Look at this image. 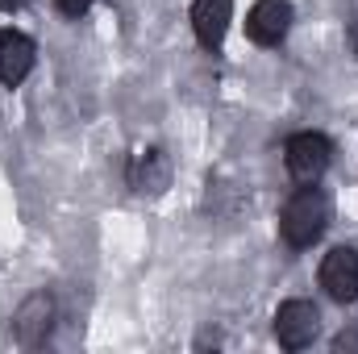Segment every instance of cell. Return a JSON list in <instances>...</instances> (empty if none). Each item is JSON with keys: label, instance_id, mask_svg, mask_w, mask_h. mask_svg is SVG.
Here are the masks:
<instances>
[{"label": "cell", "instance_id": "obj_1", "mask_svg": "<svg viewBox=\"0 0 358 354\" xmlns=\"http://www.w3.org/2000/svg\"><path fill=\"white\" fill-rule=\"evenodd\" d=\"M329 225V196L317 187V183H304L287 204H283V217H279V234L292 250H308Z\"/></svg>", "mask_w": 358, "mask_h": 354}, {"label": "cell", "instance_id": "obj_2", "mask_svg": "<svg viewBox=\"0 0 358 354\" xmlns=\"http://www.w3.org/2000/svg\"><path fill=\"white\" fill-rule=\"evenodd\" d=\"M329 159H334V142L325 134H313V129L292 134L287 146H283V163H287L296 183H317L329 171Z\"/></svg>", "mask_w": 358, "mask_h": 354}, {"label": "cell", "instance_id": "obj_3", "mask_svg": "<svg viewBox=\"0 0 358 354\" xmlns=\"http://www.w3.org/2000/svg\"><path fill=\"white\" fill-rule=\"evenodd\" d=\"M317 330H321V313H317L313 300H283V304H279V313H275V342H279L283 351H304V346H313Z\"/></svg>", "mask_w": 358, "mask_h": 354}, {"label": "cell", "instance_id": "obj_4", "mask_svg": "<svg viewBox=\"0 0 358 354\" xmlns=\"http://www.w3.org/2000/svg\"><path fill=\"white\" fill-rule=\"evenodd\" d=\"M50 330H55V300H50V292L25 296V300L17 304V313H13V334H17V342H21L25 351H38V346H46Z\"/></svg>", "mask_w": 358, "mask_h": 354}, {"label": "cell", "instance_id": "obj_5", "mask_svg": "<svg viewBox=\"0 0 358 354\" xmlns=\"http://www.w3.org/2000/svg\"><path fill=\"white\" fill-rule=\"evenodd\" d=\"M321 288L338 300V304H355L358 300V250L355 246H334L321 263Z\"/></svg>", "mask_w": 358, "mask_h": 354}, {"label": "cell", "instance_id": "obj_6", "mask_svg": "<svg viewBox=\"0 0 358 354\" xmlns=\"http://www.w3.org/2000/svg\"><path fill=\"white\" fill-rule=\"evenodd\" d=\"M292 29V0H259L246 17V34L255 46H279Z\"/></svg>", "mask_w": 358, "mask_h": 354}, {"label": "cell", "instance_id": "obj_7", "mask_svg": "<svg viewBox=\"0 0 358 354\" xmlns=\"http://www.w3.org/2000/svg\"><path fill=\"white\" fill-rule=\"evenodd\" d=\"M129 187L138 196H163L171 187V159H167V150H159V146L138 150L134 163H129Z\"/></svg>", "mask_w": 358, "mask_h": 354}, {"label": "cell", "instance_id": "obj_8", "mask_svg": "<svg viewBox=\"0 0 358 354\" xmlns=\"http://www.w3.org/2000/svg\"><path fill=\"white\" fill-rule=\"evenodd\" d=\"M229 21H234V0H196L192 4V29L204 50H217L225 42Z\"/></svg>", "mask_w": 358, "mask_h": 354}, {"label": "cell", "instance_id": "obj_9", "mask_svg": "<svg viewBox=\"0 0 358 354\" xmlns=\"http://www.w3.org/2000/svg\"><path fill=\"white\" fill-rule=\"evenodd\" d=\"M34 63H38V46L25 34H13V29L0 34V80L8 88L25 84V76L34 71Z\"/></svg>", "mask_w": 358, "mask_h": 354}, {"label": "cell", "instance_id": "obj_10", "mask_svg": "<svg viewBox=\"0 0 358 354\" xmlns=\"http://www.w3.org/2000/svg\"><path fill=\"white\" fill-rule=\"evenodd\" d=\"M55 4H59L67 17H84V13L92 8V0H55Z\"/></svg>", "mask_w": 358, "mask_h": 354}, {"label": "cell", "instance_id": "obj_11", "mask_svg": "<svg viewBox=\"0 0 358 354\" xmlns=\"http://www.w3.org/2000/svg\"><path fill=\"white\" fill-rule=\"evenodd\" d=\"M334 351L342 354V351H358V334L355 330H342L338 338H334Z\"/></svg>", "mask_w": 358, "mask_h": 354}, {"label": "cell", "instance_id": "obj_12", "mask_svg": "<svg viewBox=\"0 0 358 354\" xmlns=\"http://www.w3.org/2000/svg\"><path fill=\"white\" fill-rule=\"evenodd\" d=\"M25 0H0V8H21Z\"/></svg>", "mask_w": 358, "mask_h": 354}, {"label": "cell", "instance_id": "obj_13", "mask_svg": "<svg viewBox=\"0 0 358 354\" xmlns=\"http://www.w3.org/2000/svg\"><path fill=\"white\" fill-rule=\"evenodd\" d=\"M350 42H355V50H358V17H355V25H350Z\"/></svg>", "mask_w": 358, "mask_h": 354}]
</instances>
